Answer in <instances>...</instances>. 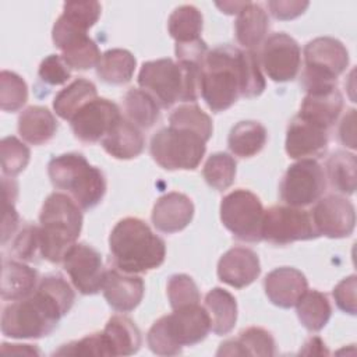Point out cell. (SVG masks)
Segmentation results:
<instances>
[{"mask_svg": "<svg viewBox=\"0 0 357 357\" xmlns=\"http://www.w3.org/2000/svg\"><path fill=\"white\" fill-rule=\"evenodd\" d=\"M356 287H357V279H356V275H351L342 279L332 291L336 305L342 311L350 315H356V311H357L356 310Z\"/></svg>", "mask_w": 357, "mask_h": 357, "instance_id": "49", "label": "cell"}, {"mask_svg": "<svg viewBox=\"0 0 357 357\" xmlns=\"http://www.w3.org/2000/svg\"><path fill=\"white\" fill-rule=\"evenodd\" d=\"M135 57L126 49H110L105 52L96 66L98 77L107 84L121 85L132 78Z\"/></svg>", "mask_w": 357, "mask_h": 357, "instance_id": "30", "label": "cell"}, {"mask_svg": "<svg viewBox=\"0 0 357 357\" xmlns=\"http://www.w3.org/2000/svg\"><path fill=\"white\" fill-rule=\"evenodd\" d=\"M56 131V117L43 106H29L18 117V132L28 144H46L54 137Z\"/></svg>", "mask_w": 357, "mask_h": 357, "instance_id": "24", "label": "cell"}, {"mask_svg": "<svg viewBox=\"0 0 357 357\" xmlns=\"http://www.w3.org/2000/svg\"><path fill=\"white\" fill-rule=\"evenodd\" d=\"M0 155H1L3 174L13 177L21 173L26 167L31 152L28 146L24 142H21L18 138L6 137L1 139Z\"/></svg>", "mask_w": 357, "mask_h": 357, "instance_id": "41", "label": "cell"}, {"mask_svg": "<svg viewBox=\"0 0 357 357\" xmlns=\"http://www.w3.org/2000/svg\"><path fill=\"white\" fill-rule=\"evenodd\" d=\"M305 68L301 84L307 92L336 86V78L347 68L349 52L344 45L331 36H319L304 47Z\"/></svg>", "mask_w": 357, "mask_h": 357, "instance_id": "9", "label": "cell"}, {"mask_svg": "<svg viewBox=\"0 0 357 357\" xmlns=\"http://www.w3.org/2000/svg\"><path fill=\"white\" fill-rule=\"evenodd\" d=\"M234 28L238 43L247 49H254L262 43L269 29L268 14L259 4L248 1L237 14Z\"/></svg>", "mask_w": 357, "mask_h": 357, "instance_id": "26", "label": "cell"}, {"mask_svg": "<svg viewBox=\"0 0 357 357\" xmlns=\"http://www.w3.org/2000/svg\"><path fill=\"white\" fill-rule=\"evenodd\" d=\"M100 144L110 156L127 160L141 155L145 146V139L137 126L126 117H121Z\"/></svg>", "mask_w": 357, "mask_h": 357, "instance_id": "23", "label": "cell"}, {"mask_svg": "<svg viewBox=\"0 0 357 357\" xmlns=\"http://www.w3.org/2000/svg\"><path fill=\"white\" fill-rule=\"evenodd\" d=\"M126 119L138 128H151L159 119L158 102L144 89L131 88L124 96Z\"/></svg>", "mask_w": 357, "mask_h": 357, "instance_id": "33", "label": "cell"}, {"mask_svg": "<svg viewBox=\"0 0 357 357\" xmlns=\"http://www.w3.org/2000/svg\"><path fill=\"white\" fill-rule=\"evenodd\" d=\"M259 61L272 81H291L300 70L301 50L290 35L276 32L264 40Z\"/></svg>", "mask_w": 357, "mask_h": 357, "instance_id": "13", "label": "cell"}, {"mask_svg": "<svg viewBox=\"0 0 357 357\" xmlns=\"http://www.w3.org/2000/svg\"><path fill=\"white\" fill-rule=\"evenodd\" d=\"M328 130L301 119L298 114L290 121L286 132V153L293 159H312L325 152Z\"/></svg>", "mask_w": 357, "mask_h": 357, "instance_id": "18", "label": "cell"}, {"mask_svg": "<svg viewBox=\"0 0 357 357\" xmlns=\"http://www.w3.org/2000/svg\"><path fill=\"white\" fill-rule=\"evenodd\" d=\"M39 222V254L52 264L63 262L81 233V208L70 195L53 192L43 202Z\"/></svg>", "mask_w": 357, "mask_h": 357, "instance_id": "4", "label": "cell"}, {"mask_svg": "<svg viewBox=\"0 0 357 357\" xmlns=\"http://www.w3.org/2000/svg\"><path fill=\"white\" fill-rule=\"evenodd\" d=\"M261 273L258 255L245 247H233L218 262V278L236 289L251 284Z\"/></svg>", "mask_w": 357, "mask_h": 357, "instance_id": "19", "label": "cell"}, {"mask_svg": "<svg viewBox=\"0 0 357 357\" xmlns=\"http://www.w3.org/2000/svg\"><path fill=\"white\" fill-rule=\"evenodd\" d=\"M319 237L311 213L303 208L276 205L265 211L262 223V240L275 245H286L294 241Z\"/></svg>", "mask_w": 357, "mask_h": 357, "instance_id": "11", "label": "cell"}, {"mask_svg": "<svg viewBox=\"0 0 357 357\" xmlns=\"http://www.w3.org/2000/svg\"><path fill=\"white\" fill-rule=\"evenodd\" d=\"M120 119L121 114L114 102L95 98L85 103L70 121L75 138L85 144H95L102 141Z\"/></svg>", "mask_w": 357, "mask_h": 357, "instance_id": "15", "label": "cell"}, {"mask_svg": "<svg viewBox=\"0 0 357 357\" xmlns=\"http://www.w3.org/2000/svg\"><path fill=\"white\" fill-rule=\"evenodd\" d=\"M169 126L184 127L199 134L205 141L212 137L213 126L211 117L197 105H181L169 116Z\"/></svg>", "mask_w": 357, "mask_h": 357, "instance_id": "37", "label": "cell"}, {"mask_svg": "<svg viewBox=\"0 0 357 357\" xmlns=\"http://www.w3.org/2000/svg\"><path fill=\"white\" fill-rule=\"evenodd\" d=\"M268 138L266 128L252 120L237 123L229 134L227 144L233 155L238 158H251L261 152Z\"/></svg>", "mask_w": 357, "mask_h": 357, "instance_id": "29", "label": "cell"}, {"mask_svg": "<svg viewBox=\"0 0 357 357\" xmlns=\"http://www.w3.org/2000/svg\"><path fill=\"white\" fill-rule=\"evenodd\" d=\"M28 99L25 81L15 73L3 70L0 74V107L4 112L20 110Z\"/></svg>", "mask_w": 357, "mask_h": 357, "instance_id": "38", "label": "cell"}, {"mask_svg": "<svg viewBox=\"0 0 357 357\" xmlns=\"http://www.w3.org/2000/svg\"><path fill=\"white\" fill-rule=\"evenodd\" d=\"M167 297L173 310L198 304L201 300L195 282L184 273L170 276L167 282Z\"/></svg>", "mask_w": 357, "mask_h": 357, "instance_id": "42", "label": "cell"}, {"mask_svg": "<svg viewBox=\"0 0 357 357\" xmlns=\"http://www.w3.org/2000/svg\"><path fill=\"white\" fill-rule=\"evenodd\" d=\"M57 356H110L109 346L102 332L88 335L79 340L63 344L54 351Z\"/></svg>", "mask_w": 357, "mask_h": 357, "instance_id": "45", "label": "cell"}, {"mask_svg": "<svg viewBox=\"0 0 357 357\" xmlns=\"http://www.w3.org/2000/svg\"><path fill=\"white\" fill-rule=\"evenodd\" d=\"M264 213L259 198L244 188L229 192L220 202L223 226L241 241L257 243L262 240Z\"/></svg>", "mask_w": 357, "mask_h": 357, "instance_id": "10", "label": "cell"}, {"mask_svg": "<svg viewBox=\"0 0 357 357\" xmlns=\"http://www.w3.org/2000/svg\"><path fill=\"white\" fill-rule=\"evenodd\" d=\"M100 57L102 54L98 45L89 36L79 39L61 52V59L64 63L74 70H88L96 67Z\"/></svg>", "mask_w": 357, "mask_h": 357, "instance_id": "40", "label": "cell"}, {"mask_svg": "<svg viewBox=\"0 0 357 357\" xmlns=\"http://www.w3.org/2000/svg\"><path fill=\"white\" fill-rule=\"evenodd\" d=\"M17 183L11 178L3 180V194H4V216H3V244L14 234L18 225V215L14 208V201L17 198Z\"/></svg>", "mask_w": 357, "mask_h": 357, "instance_id": "46", "label": "cell"}, {"mask_svg": "<svg viewBox=\"0 0 357 357\" xmlns=\"http://www.w3.org/2000/svg\"><path fill=\"white\" fill-rule=\"evenodd\" d=\"M138 85L159 106L167 109L176 102H195L201 93V66L158 59L142 64Z\"/></svg>", "mask_w": 357, "mask_h": 357, "instance_id": "3", "label": "cell"}, {"mask_svg": "<svg viewBox=\"0 0 357 357\" xmlns=\"http://www.w3.org/2000/svg\"><path fill=\"white\" fill-rule=\"evenodd\" d=\"M310 6L308 1H297V0H273L268 1V8L271 10V14L276 20H293L298 15H301L307 7Z\"/></svg>", "mask_w": 357, "mask_h": 357, "instance_id": "51", "label": "cell"}, {"mask_svg": "<svg viewBox=\"0 0 357 357\" xmlns=\"http://www.w3.org/2000/svg\"><path fill=\"white\" fill-rule=\"evenodd\" d=\"M39 78L49 85H61L70 78V67L64 63L61 56L50 54L39 66Z\"/></svg>", "mask_w": 357, "mask_h": 357, "instance_id": "47", "label": "cell"}, {"mask_svg": "<svg viewBox=\"0 0 357 357\" xmlns=\"http://www.w3.org/2000/svg\"><path fill=\"white\" fill-rule=\"evenodd\" d=\"M211 331V319L205 307L199 304L173 310L160 317L148 331L149 349L159 356H176L184 346L202 342Z\"/></svg>", "mask_w": 357, "mask_h": 357, "instance_id": "6", "label": "cell"}, {"mask_svg": "<svg viewBox=\"0 0 357 357\" xmlns=\"http://www.w3.org/2000/svg\"><path fill=\"white\" fill-rule=\"evenodd\" d=\"M38 283V272L18 261H3L1 298L20 300L33 293Z\"/></svg>", "mask_w": 357, "mask_h": 357, "instance_id": "28", "label": "cell"}, {"mask_svg": "<svg viewBox=\"0 0 357 357\" xmlns=\"http://www.w3.org/2000/svg\"><path fill=\"white\" fill-rule=\"evenodd\" d=\"M243 50L222 45L208 52L201 67V95L208 107L223 112L241 96Z\"/></svg>", "mask_w": 357, "mask_h": 357, "instance_id": "5", "label": "cell"}, {"mask_svg": "<svg viewBox=\"0 0 357 357\" xmlns=\"http://www.w3.org/2000/svg\"><path fill=\"white\" fill-rule=\"evenodd\" d=\"M311 218L318 234L329 238L349 237L356 226L354 205L347 198L335 194L318 199Z\"/></svg>", "mask_w": 357, "mask_h": 357, "instance_id": "16", "label": "cell"}, {"mask_svg": "<svg viewBox=\"0 0 357 357\" xmlns=\"http://www.w3.org/2000/svg\"><path fill=\"white\" fill-rule=\"evenodd\" d=\"M74 300L75 293L61 275H46L33 293L3 308L1 333L14 339L47 336L71 310Z\"/></svg>", "mask_w": 357, "mask_h": 357, "instance_id": "1", "label": "cell"}, {"mask_svg": "<svg viewBox=\"0 0 357 357\" xmlns=\"http://www.w3.org/2000/svg\"><path fill=\"white\" fill-rule=\"evenodd\" d=\"M265 78L259 68L258 57L252 50H243V73H241V96L254 98L264 92Z\"/></svg>", "mask_w": 357, "mask_h": 357, "instance_id": "43", "label": "cell"}, {"mask_svg": "<svg viewBox=\"0 0 357 357\" xmlns=\"http://www.w3.org/2000/svg\"><path fill=\"white\" fill-rule=\"evenodd\" d=\"M144 291V280L139 276L119 269H107L105 272L102 293L113 310L119 312L132 311L141 303Z\"/></svg>", "mask_w": 357, "mask_h": 357, "instance_id": "17", "label": "cell"}, {"mask_svg": "<svg viewBox=\"0 0 357 357\" xmlns=\"http://www.w3.org/2000/svg\"><path fill=\"white\" fill-rule=\"evenodd\" d=\"M354 112H356L354 109L349 110V114H346L343 117L342 124L339 127V138L349 148L356 146V141H354Z\"/></svg>", "mask_w": 357, "mask_h": 357, "instance_id": "52", "label": "cell"}, {"mask_svg": "<svg viewBox=\"0 0 357 357\" xmlns=\"http://www.w3.org/2000/svg\"><path fill=\"white\" fill-rule=\"evenodd\" d=\"M14 254L25 261H33L39 251V230L38 226H25L14 238L13 243Z\"/></svg>", "mask_w": 357, "mask_h": 357, "instance_id": "48", "label": "cell"}, {"mask_svg": "<svg viewBox=\"0 0 357 357\" xmlns=\"http://www.w3.org/2000/svg\"><path fill=\"white\" fill-rule=\"evenodd\" d=\"M325 172L315 159H300L286 170L279 187L280 198L290 206H308L325 192Z\"/></svg>", "mask_w": 357, "mask_h": 357, "instance_id": "12", "label": "cell"}, {"mask_svg": "<svg viewBox=\"0 0 357 357\" xmlns=\"http://www.w3.org/2000/svg\"><path fill=\"white\" fill-rule=\"evenodd\" d=\"M167 28L176 43H188L201 39L202 14L194 6H180L170 14Z\"/></svg>", "mask_w": 357, "mask_h": 357, "instance_id": "34", "label": "cell"}, {"mask_svg": "<svg viewBox=\"0 0 357 357\" xmlns=\"http://www.w3.org/2000/svg\"><path fill=\"white\" fill-rule=\"evenodd\" d=\"M110 350V356H131L141 347V332L127 317H112L102 331Z\"/></svg>", "mask_w": 357, "mask_h": 357, "instance_id": "25", "label": "cell"}, {"mask_svg": "<svg viewBox=\"0 0 357 357\" xmlns=\"http://www.w3.org/2000/svg\"><path fill=\"white\" fill-rule=\"evenodd\" d=\"M343 109V96L336 86L307 92L298 116L325 130L331 128Z\"/></svg>", "mask_w": 357, "mask_h": 357, "instance_id": "22", "label": "cell"}, {"mask_svg": "<svg viewBox=\"0 0 357 357\" xmlns=\"http://www.w3.org/2000/svg\"><path fill=\"white\" fill-rule=\"evenodd\" d=\"M205 310L211 319V331L216 335H227L237 321L236 298L225 289L215 287L205 296Z\"/></svg>", "mask_w": 357, "mask_h": 357, "instance_id": "27", "label": "cell"}, {"mask_svg": "<svg viewBox=\"0 0 357 357\" xmlns=\"http://www.w3.org/2000/svg\"><path fill=\"white\" fill-rule=\"evenodd\" d=\"M109 248L116 269L142 273L159 268L166 257L165 241L138 218H124L109 236Z\"/></svg>", "mask_w": 357, "mask_h": 357, "instance_id": "2", "label": "cell"}, {"mask_svg": "<svg viewBox=\"0 0 357 357\" xmlns=\"http://www.w3.org/2000/svg\"><path fill=\"white\" fill-rule=\"evenodd\" d=\"M206 141L192 130L169 126L151 139V156L166 170H194L201 163Z\"/></svg>", "mask_w": 357, "mask_h": 357, "instance_id": "8", "label": "cell"}, {"mask_svg": "<svg viewBox=\"0 0 357 357\" xmlns=\"http://www.w3.org/2000/svg\"><path fill=\"white\" fill-rule=\"evenodd\" d=\"M95 98H98L95 84L88 79L78 78L54 96L53 109L63 120H71L85 103Z\"/></svg>", "mask_w": 357, "mask_h": 357, "instance_id": "31", "label": "cell"}, {"mask_svg": "<svg viewBox=\"0 0 357 357\" xmlns=\"http://www.w3.org/2000/svg\"><path fill=\"white\" fill-rule=\"evenodd\" d=\"M296 310L301 325L310 332L321 331L332 314L328 297L318 290H307L297 301Z\"/></svg>", "mask_w": 357, "mask_h": 357, "instance_id": "32", "label": "cell"}, {"mask_svg": "<svg viewBox=\"0 0 357 357\" xmlns=\"http://www.w3.org/2000/svg\"><path fill=\"white\" fill-rule=\"evenodd\" d=\"M236 343L241 356H273L276 353L275 339L271 332L258 326L241 331Z\"/></svg>", "mask_w": 357, "mask_h": 357, "instance_id": "39", "label": "cell"}, {"mask_svg": "<svg viewBox=\"0 0 357 357\" xmlns=\"http://www.w3.org/2000/svg\"><path fill=\"white\" fill-rule=\"evenodd\" d=\"M202 174L209 187L218 191L227 190L236 177V160L226 152H216L205 162Z\"/></svg>", "mask_w": 357, "mask_h": 357, "instance_id": "36", "label": "cell"}, {"mask_svg": "<svg viewBox=\"0 0 357 357\" xmlns=\"http://www.w3.org/2000/svg\"><path fill=\"white\" fill-rule=\"evenodd\" d=\"M356 156L353 153L337 151L326 162V173L331 185L344 194L351 195L356 190Z\"/></svg>", "mask_w": 357, "mask_h": 357, "instance_id": "35", "label": "cell"}, {"mask_svg": "<svg viewBox=\"0 0 357 357\" xmlns=\"http://www.w3.org/2000/svg\"><path fill=\"white\" fill-rule=\"evenodd\" d=\"M52 184L68 192L81 209L96 206L106 192L103 172L92 166L84 155L77 152L54 156L47 165Z\"/></svg>", "mask_w": 357, "mask_h": 357, "instance_id": "7", "label": "cell"}, {"mask_svg": "<svg viewBox=\"0 0 357 357\" xmlns=\"http://www.w3.org/2000/svg\"><path fill=\"white\" fill-rule=\"evenodd\" d=\"M64 271L68 273L74 287L85 296L102 290L105 269L100 254L85 243H75L63 258Z\"/></svg>", "mask_w": 357, "mask_h": 357, "instance_id": "14", "label": "cell"}, {"mask_svg": "<svg viewBox=\"0 0 357 357\" xmlns=\"http://www.w3.org/2000/svg\"><path fill=\"white\" fill-rule=\"evenodd\" d=\"M100 10L98 1H67L63 6L61 15L75 26L88 31L99 20Z\"/></svg>", "mask_w": 357, "mask_h": 357, "instance_id": "44", "label": "cell"}, {"mask_svg": "<svg viewBox=\"0 0 357 357\" xmlns=\"http://www.w3.org/2000/svg\"><path fill=\"white\" fill-rule=\"evenodd\" d=\"M264 287L272 304L280 308H290L294 307L308 290V283L304 273L298 269L280 266L266 275Z\"/></svg>", "mask_w": 357, "mask_h": 357, "instance_id": "20", "label": "cell"}, {"mask_svg": "<svg viewBox=\"0 0 357 357\" xmlns=\"http://www.w3.org/2000/svg\"><path fill=\"white\" fill-rule=\"evenodd\" d=\"M248 1H225V3H216V6L222 10V13H226V14H238L244 6L247 4Z\"/></svg>", "mask_w": 357, "mask_h": 357, "instance_id": "53", "label": "cell"}, {"mask_svg": "<svg viewBox=\"0 0 357 357\" xmlns=\"http://www.w3.org/2000/svg\"><path fill=\"white\" fill-rule=\"evenodd\" d=\"M194 216L192 201L181 192H167L153 205L152 223L162 233H177L185 229Z\"/></svg>", "mask_w": 357, "mask_h": 357, "instance_id": "21", "label": "cell"}, {"mask_svg": "<svg viewBox=\"0 0 357 357\" xmlns=\"http://www.w3.org/2000/svg\"><path fill=\"white\" fill-rule=\"evenodd\" d=\"M208 46L202 39H197L188 43H176L177 61L192 63L202 67V63L208 54Z\"/></svg>", "mask_w": 357, "mask_h": 357, "instance_id": "50", "label": "cell"}]
</instances>
